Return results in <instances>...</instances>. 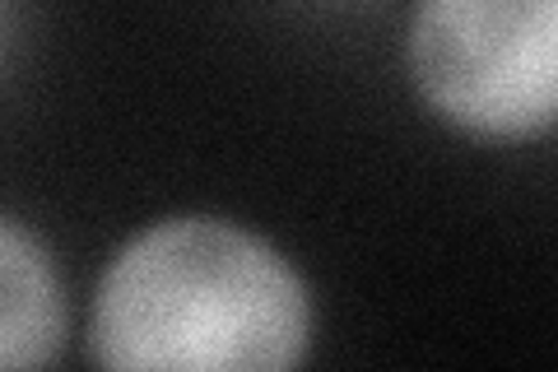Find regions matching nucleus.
<instances>
[{
  "instance_id": "nucleus-3",
  "label": "nucleus",
  "mask_w": 558,
  "mask_h": 372,
  "mask_svg": "<svg viewBox=\"0 0 558 372\" xmlns=\"http://www.w3.org/2000/svg\"><path fill=\"white\" fill-rule=\"evenodd\" d=\"M65 345V289L38 233L0 215V372L43 368Z\"/></svg>"
},
{
  "instance_id": "nucleus-2",
  "label": "nucleus",
  "mask_w": 558,
  "mask_h": 372,
  "mask_svg": "<svg viewBox=\"0 0 558 372\" xmlns=\"http://www.w3.org/2000/svg\"><path fill=\"white\" fill-rule=\"evenodd\" d=\"M410 75L470 135H545L558 117V0H418Z\"/></svg>"
},
{
  "instance_id": "nucleus-1",
  "label": "nucleus",
  "mask_w": 558,
  "mask_h": 372,
  "mask_svg": "<svg viewBox=\"0 0 558 372\" xmlns=\"http://www.w3.org/2000/svg\"><path fill=\"white\" fill-rule=\"evenodd\" d=\"M307 345L303 275L215 215L140 228L102 271L89 312V353L112 372H284Z\"/></svg>"
}]
</instances>
